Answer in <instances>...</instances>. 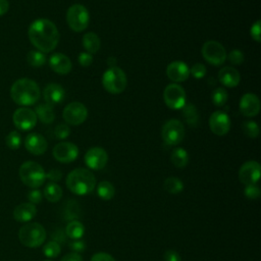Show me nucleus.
Returning <instances> with one entry per match:
<instances>
[{
    "label": "nucleus",
    "mask_w": 261,
    "mask_h": 261,
    "mask_svg": "<svg viewBox=\"0 0 261 261\" xmlns=\"http://www.w3.org/2000/svg\"><path fill=\"white\" fill-rule=\"evenodd\" d=\"M28 34L31 43L43 53L54 50L59 42V32L56 25L47 18L34 20L29 28Z\"/></svg>",
    "instance_id": "obj_1"
},
{
    "label": "nucleus",
    "mask_w": 261,
    "mask_h": 261,
    "mask_svg": "<svg viewBox=\"0 0 261 261\" xmlns=\"http://www.w3.org/2000/svg\"><path fill=\"white\" fill-rule=\"evenodd\" d=\"M40 88L36 82L30 79H19L10 88L12 100L22 106L35 104L40 99Z\"/></svg>",
    "instance_id": "obj_2"
},
{
    "label": "nucleus",
    "mask_w": 261,
    "mask_h": 261,
    "mask_svg": "<svg viewBox=\"0 0 261 261\" xmlns=\"http://www.w3.org/2000/svg\"><path fill=\"white\" fill-rule=\"evenodd\" d=\"M66 186L71 193L84 196L93 192L96 187V177L89 169L75 168L67 174Z\"/></svg>",
    "instance_id": "obj_3"
},
{
    "label": "nucleus",
    "mask_w": 261,
    "mask_h": 261,
    "mask_svg": "<svg viewBox=\"0 0 261 261\" xmlns=\"http://www.w3.org/2000/svg\"><path fill=\"white\" fill-rule=\"evenodd\" d=\"M18 174L20 180L31 189L41 187L46 179V173L43 167L35 161L23 162L19 167Z\"/></svg>",
    "instance_id": "obj_4"
},
{
    "label": "nucleus",
    "mask_w": 261,
    "mask_h": 261,
    "mask_svg": "<svg viewBox=\"0 0 261 261\" xmlns=\"http://www.w3.org/2000/svg\"><path fill=\"white\" fill-rule=\"evenodd\" d=\"M18 239L23 246L37 248L45 242L46 230L38 222H28L18 230Z\"/></svg>",
    "instance_id": "obj_5"
},
{
    "label": "nucleus",
    "mask_w": 261,
    "mask_h": 261,
    "mask_svg": "<svg viewBox=\"0 0 261 261\" xmlns=\"http://www.w3.org/2000/svg\"><path fill=\"white\" fill-rule=\"evenodd\" d=\"M126 83L127 80L124 71L117 66L108 67L102 75V85L110 94L117 95L122 93L126 87Z\"/></svg>",
    "instance_id": "obj_6"
},
{
    "label": "nucleus",
    "mask_w": 261,
    "mask_h": 261,
    "mask_svg": "<svg viewBox=\"0 0 261 261\" xmlns=\"http://www.w3.org/2000/svg\"><path fill=\"white\" fill-rule=\"evenodd\" d=\"M66 21L69 28L74 32H82L86 30L90 22L88 9L82 4L71 5L66 12Z\"/></svg>",
    "instance_id": "obj_7"
},
{
    "label": "nucleus",
    "mask_w": 261,
    "mask_h": 261,
    "mask_svg": "<svg viewBox=\"0 0 261 261\" xmlns=\"http://www.w3.org/2000/svg\"><path fill=\"white\" fill-rule=\"evenodd\" d=\"M204 59L215 66H219L224 63L227 55L224 47L217 41H207L203 44L201 49Z\"/></svg>",
    "instance_id": "obj_8"
},
{
    "label": "nucleus",
    "mask_w": 261,
    "mask_h": 261,
    "mask_svg": "<svg viewBox=\"0 0 261 261\" xmlns=\"http://www.w3.org/2000/svg\"><path fill=\"white\" fill-rule=\"evenodd\" d=\"M161 137L167 145H178L185 138V126L178 119L167 120L161 129Z\"/></svg>",
    "instance_id": "obj_9"
},
{
    "label": "nucleus",
    "mask_w": 261,
    "mask_h": 261,
    "mask_svg": "<svg viewBox=\"0 0 261 261\" xmlns=\"http://www.w3.org/2000/svg\"><path fill=\"white\" fill-rule=\"evenodd\" d=\"M163 99L170 109H181L187 103L186 91L178 84H169L163 91Z\"/></svg>",
    "instance_id": "obj_10"
},
{
    "label": "nucleus",
    "mask_w": 261,
    "mask_h": 261,
    "mask_svg": "<svg viewBox=\"0 0 261 261\" xmlns=\"http://www.w3.org/2000/svg\"><path fill=\"white\" fill-rule=\"evenodd\" d=\"M62 117L67 124L79 125L88 117V109L81 102H71L67 104L62 112Z\"/></svg>",
    "instance_id": "obj_11"
},
{
    "label": "nucleus",
    "mask_w": 261,
    "mask_h": 261,
    "mask_svg": "<svg viewBox=\"0 0 261 261\" xmlns=\"http://www.w3.org/2000/svg\"><path fill=\"white\" fill-rule=\"evenodd\" d=\"M37 115L34 110L30 108H18L14 111L12 120L14 125L20 130H30L37 123Z\"/></svg>",
    "instance_id": "obj_12"
},
{
    "label": "nucleus",
    "mask_w": 261,
    "mask_h": 261,
    "mask_svg": "<svg viewBox=\"0 0 261 261\" xmlns=\"http://www.w3.org/2000/svg\"><path fill=\"white\" fill-rule=\"evenodd\" d=\"M53 157L61 163H70L79 156L76 145L70 142H60L53 148Z\"/></svg>",
    "instance_id": "obj_13"
},
{
    "label": "nucleus",
    "mask_w": 261,
    "mask_h": 261,
    "mask_svg": "<svg viewBox=\"0 0 261 261\" xmlns=\"http://www.w3.org/2000/svg\"><path fill=\"white\" fill-rule=\"evenodd\" d=\"M108 161L107 152L101 147H93L85 154L86 165L94 170H100L105 167Z\"/></svg>",
    "instance_id": "obj_14"
},
{
    "label": "nucleus",
    "mask_w": 261,
    "mask_h": 261,
    "mask_svg": "<svg viewBox=\"0 0 261 261\" xmlns=\"http://www.w3.org/2000/svg\"><path fill=\"white\" fill-rule=\"evenodd\" d=\"M209 128L216 136H224L230 128L228 115L220 110L213 112L209 117Z\"/></svg>",
    "instance_id": "obj_15"
},
{
    "label": "nucleus",
    "mask_w": 261,
    "mask_h": 261,
    "mask_svg": "<svg viewBox=\"0 0 261 261\" xmlns=\"http://www.w3.org/2000/svg\"><path fill=\"white\" fill-rule=\"evenodd\" d=\"M239 178L246 186L256 185L260 178V164L254 160L245 162L240 168Z\"/></svg>",
    "instance_id": "obj_16"
},
{
    "label": "nucleus",
    "mask_w": 261,
    "mask_h": 261,
    "mask_svg": "<svg viewBox=\"0 0 261 261\" xmlns=\"http://www.w3.org/2000/svg\"><path fill=\"white\" fill-rule=\"evenodd\" d=\"M166 74L169 80L174 83H181L188 80L190 75V68L187 63L180 60L170 62L166 67Z\"/></svg>",
    "instance_id": "obj_17"
},
{
    "label": "nucleus",
    "mask_w": 261,
    "mask_h": 261,
    "mask_svg": "<svg viewBox=\"0 0 261 261\" xmlns=\"http://www.w3.org/2000/svg\"><path fill=\"white\" fill-rule=\"evenodd\" d=\"M240 110L243 115L253 117L260 111L259 98L253 93H247L242 96L240 100Z\"/></svg>",
    "instance_id": "obj_18"
},
{
    "label": "nucleus",
    "mask_w": 261,
    "mask_h": 261,
    "mask_svg": "<svg viewBox=\"0 0 261 261\" xmlns=\"http://www.w3.org/2000/svg\"><path fill=\"white\" fill-rule=\"evenodd\" d=\"M25 149L33 155H42L46 152L48 144L46 139L37 133H33L27 136L24 140Z\"/></svg>",
    "instance_id": "obj_19"
},
{
    "label": "nucleus",
    "mask_w": 261,
    "mask_h": 261,
    "mask_svg": "<svg viewBox=\"0 0 261 261\" xmlns=\"http://www.w3.org/2000/svg\"><path fill=\"white\" fill-rule=\"evenodd\" d=\"M49 65L51 69L59 74H66L71 70L70 59L62 53H54L49 58Z\"/></svg>",
    "instance_id": "obj_20"
},
{
    "label": "nucleus",
    "mask_w": 261,
    "mask_h": 261,
    "mask_svg": "<svg viewBox=\"0 0 261 261\" xmlns=\"http://www.w3.org/2000/svg\"><path fill=\"white\" fill-rule=\"evenodd\" d=\"M43 96L47 104H59L65 98V91L58 84H49L45 87L43 91Z\"/></svg>",
    "instance_id": "obj_21"
},
{
    "label": "nucleus",
    "mask_w": 261,
    "mask_h": 261,
    "mask_svg": "<svg viewBox=\"0 0 261 261\" xmlns=\"http://www.w3.org/2000/svg\"><path fill=\"white\" fill-rule=\"evenodd\" d=\"M37 214V208L32 203H21L13 210V218L17 222H29Z\"/></svg>",
    "instance_id": "obj_22"
},
{
    "label": "nucleus",
    "mask_w": 261,
    "mask_h": 261,
    "mask_svg": "<svg viewBox=\"0 0 261 261\" xmlns=\"http://www.w3.org/2000/svg\"><path fill=\"white\" fill-rule=\"evenodd\" d=\"M218 80L223 86L227 88H234L240 83V73L236 68L225 66L218 71Z\"/></svg>",
    "instance_id": "obj_23"
},
{
    "label": "nucleus",
    "mask_w": 261,
    "mask_h": 261,
    "mask_svg": "<svg viewBox=\"0 0 261 261\" xmlns=\"http://www.w3.org/2000/svg\"><path fill=\"white\" fill-rule=\"evenodd\" d=\"M182 116L186 122L193 127H197L200 123V115L196 106L192 103H186L182 107Z\"/></svg>",
    "instance_id": "obj_24"
},
{
    "label": "nucleus",
    "mask_w": 261,
    "mask_h": 261,
    "mask_svg": "<svg viewBox=\"0 0 261 261\" xmlns=\"http://www.w3.org/2000/svg\"><path fill=\"white\" fill-rule=\"evenodd\" d=\"M35 113L37 115V118H39L43 123H46V124L52 123L55 118L52 105H49L47 103L39 104L35 109Z\"/></svg>",
    "instance_id": "obj_25"
},
{
    "label": "nucleus",
    "mask_w": 261,
    "mask_h": 261,
    "mask_svg": "<svg viewBox=\"0 0 261 261\" xmlns=\"http://www.w3.org/2000/svg\"><path fill=\"white\" fill-rule=\"evenodd\" d=\"M82 43H83L84 48L90 54L96 53L100 49V45H101L98 35L93 32H89V33L85 34L83 37Z\"/></svg>",
    "instance_id": "obj_26"
},
{
    "label": "nucleus",
    "mask_w": 261,
    "mask_h": 261,
    "mask_svg": "<svg viewBox=\"0 0 261 261\" xmlns=\"http://www.w3.org/2000/svg\"><path fill=\"white\" fill-rule=\"evenodd\" d=\"M171 163L177 168H184L189 163V154L184 148H175L170 155Z\"/></svg>",
    "instance_id": "obj_27"
},
{
    "label": "nucleus",
    "mask_w": 261,
    "mask_h": 261,
    "mask_svg": "<svg viewBox=\"0 0 261 261\" xmlns=\"http://www.w3.org/2000/svg\"><path fill=\"white\" fill-rule=\"evenodd\" d=\"M44 196L49 202H58L62 197V189L56 182L51 181L46 185L44 189Z\"/></svg>",
    "instance_id": "obj_28"
},
{
    "label": "nucleus",
    "mask_w": 261,
    "mask_h": 261,
    "mask_svg": "<svg viewBox=\"0 0 261 261\" xmlns=\"http://www.w3.org/2000/svg\"><path fill=\"white\" fill-rule=\"evenodd\" d=\"M65 232L69 239L80 240L84 236V232H85L84 224L77 220H72L66 225Z\"/></svg>",
    "instance_id": "obj_29"
},
{
    "label": "nucleus",
    "mask_w": 261,
    "mask_h": 261,
    "mask_svg": "<svg viewBox=\"0 0 261 261\" xmlns=\"http://www.w3.org/2000/svg\"><path fill=\"white\" fill-rule=\"evenodd\" d=\"M163 188L166 192L169 194H178L184 190V184L182 181L175 176H169L167 177L163 182Z\"/></svg>",
    "instance_id": "obj_30"
},
{
    "label": "nucleus",
    "mask_w": 261,
    "mask_h": 261,
    "mask_svg": "<svg viewBox=\"0 0 261 261\" xmlns=\"http://www.w3.org/2000/svg\"><path fill=\"white\" fill-rule=\"evenodd\" d=\"M97 194L103 200H110L114 197L115 189L111 182L107 180H103L98 184Z\"/></svg>",
    "instance_id": "obj_31"
},
{
    "label": "nucleus",
    "mask_w": 261,
    "mask_h": 261,
    "mask_svg": "<svg viewBox=\"0 0 261 261\" xmlns=\"http://www.w3.org/2000/svg\"><path fill=\"white\" fill-rule=\"evenodd\" d=\"M28 63L33 67H40L46 62V55L39 50H32L27 55Z\"/></svg>",
    "instance_id": "obj_32"
},
{
    "label": "nucleus",
    "mask_w": 261,
    "mask_h": 261,
    "mask_svg": "<svg viewBox=\"0 0 261 261\" xmlns=\"http://www.w3.org/2000/svg\"><path fill=\"white\" fill-rule=\"evenodd\" d=\"M6 145L11 150H17L21 145V136L18 132L12 130L5 138Z\"/></svg>",
    "instance_id": "obj_33"
},
{
    "label": "nucleus",
    "mask_w": 261,
    "mask_h": 261,
    "mask_svg": "<svg viewBox=\"0 0 261 261\" xmlns=\"http://www.w3.org/2000/svg\"><path fill=\"white\" fill-rule=\"evenodd\" d=\"M211 99L214 105L223 106L227 101V92L223 88H216L211 95Z\"/></svg>",
    "instance_id": "obj_34"
},
{
    "label": "nucleus",
    "mask_w": 261,
    "mask_h": 261,
    "mask_svg": "<svg viewBox=\"0 0 261 261\" xmlns=\"http://www.w3.org/2000/svg\"><path fill=\"white\" fill-rule=\"evenodd\" d=\"M60 245L55 241H50L43 247V253L48 258H55L60 254Z\"/></svg>",
    "instance_id": "obj_35"
},
{
    "label": "nucleus",
    "mask_w": 261,
    "mask_h": 261,
    "mask_svg": "<svg viewBox=\"0 0 261 261\" xmlns=\"http://www.w3.org/2000/svg\"><path fill=\"white\" fill-rule=\"evenodd\" d=\"M242 128L244 134L249 138H257L259 136V126L255 121L249 120L242 124Z\"/></svg>",
    "instance_id": "obj_36"
},
{
    "label": "nucleus",
    "mask_w": 261,
    "mask_h": 261,
    "mask_svg": "<svg viewBox=\"0 0 261 261\" xmlns=\"http://www.w3.org/2000/svg\"><path fill=\"white\" fill-rule=\"evenodd\" d=\"M70 134V128L67 124L65 123H60L58 124L55 129H54V135L57 139L59 140H63V139H66Z\"/></svg>",
    "instance_id": "obj_37"
},
{
    "label": "nucleus",
    "mask_w": 261,
    "mask_h": 261,
    "mask_svg": "<svg viewBox=\"0 0 261 261\" xmlns=\"http://www.w3.org/2000/svg\"><path fill=\"white\" fill-rule=\"evenodd\" d=\"M228 60L234 65H240L244 62V54L241 50L234 49L228 53Z\"/></svg>",
    "instance_id": "obj_38"
},
{
    "label": "nucleus",
    "mask_w": 261,
    "mask_h": 261,
    "mask_svg": "<svg viewBox=\"0 0 261 261\" xmlns=\"http://www.w3.org/2000/svg\"><path fill=\"white\" fill-rule=\"evenodd\" d=\"M190 73L195 77V79H202L205 76L206 74V67L204 64L202 63H196L192 66V68H190Z\"/></svg>",
    "instance_id": "obj_39"
},
{
    "label": "nucleus",
    "mask_w": 261,
    "mask_h": 261,
    "mask_svg": "<svg viewBox=\"0 0 261 261\" xmlns=\"http://www.w3.org/2000/svg\"><path fill=\"white\" fill-rule=\"evenodd\" d=\"M244 194L248 199H257L260 196V189L257 185H248L244 190Z\"/></svg>",
    "instance_id": "obj_40"
},
{
    "label": "nucleus",
    "mask_w": 261,
    "mask_h": 261,
    "mask_svg": "<svg viewBox=\"0 0 261 261\" xmlns=\"http://www.w3.org/2000/svg\"><path fill=\"white\" fill-rule=\"evenodd\" d=\"M250 34H251L252 39L255 40L256 42L259 43L261 41V37H260V34H261V21L259 19L252 24L251 30H250Z\"/></svg>",
    "instance_id": "obj_41"
},
{
    "label": "nucleus",
    "mask_w": 261,
    "mask_h": 261,
    "mask_svg": "<svg viewBox=\"0 0 261 261\" xmlns=\"http://www.w3.org/2000/svg\"><path fill=\"white\" fill-rule=\"evenodd\" d=\"M77 61L79 63L84 66V67H87L89 65L92 64L93 62V56L92 54L88 53V52H81L79 54V57H77Z\"/></svg>",
    "instance_id": "obj_42"
},
{
    "label": "nucleus",
    "mask_w": 261,
    "mask_h": 261,
    "mask_svg": "<svg viewBox=\"0 0 261 261\" xmlns=\"http://www.w3.org/2000/svg\"><path fill=\"white\" fill-rule=\"evenodd\" d=\"M42 198H43L42 193L38 189H33L28 194V199H29L30 203H32L34 205L39 204L42 201Z\"/></svg>",
    "instance_id": "obj_43"
},
{
    "label": "nucleus",
    "mask_w": 261,
    "mask_h": 261,
    "mask_svg": "<svg viewBox=\"0 0 261 261\" xmlns=\"http://www.w3.org/2000/svg\"><path fill=\"white\" fill-rule=\"evenodd\" d=\"M61 177H62V172L59 169H51L46 173V178H48L52 182L59 181Z\"/></svg>",
    "instance_id": "obj_44"
},
{
    "label": "nucleus",
    "mask_w": 261,
    "mask_h": 261,
    "mask_svg": "<svg viewBox=\"0 0 261 261\" xmlns=\"http://www.w3.org/2000/svg\"><path fill=\"white\" fill-rule=\"evenodd\" d=\"M164 260L165 261H181V258L176 251L168 250L164 253Z\"/></svg>",
    "instance_id": "obj_45"
},
{
    "label": "nucleus",
    "mask_w": 261,
    "mask_h": 261,
    "mask_svg": "<svg viewBox=\"0 0 261 261\" xmlns=\"http://www.w3.org/2000/svg\"><path fill=\"white\" fill-rule=\"evenodd\" d=\"M91 261H115L114 258L112 256H110L109 254L107 253H104V252H100V253H96Z\"/></svg>",
    "instance_id": "obj_46"
},
{
    "label": "nucleus",
    "mask_w": 261,
    "mask_h": 261,
    "mask_svg": "<svg viewBox=\"0 0 261 261\" xmlns=\"http://www.w3.org/2000/svg\"><path fill=\"white\" fill-rule=\"evenodd\" d=\"M69 248L71 250H73L74 252H82L85 250L86 244H85V242H83L81 240H74L72 243L69 244Z\"/></svg>",
    "instance_id": "obj_47"
},
{
    "label": "nucleus",
    "mask_w": 261,
    "mask_h": 261,
    "mask_svg": "<svg viewBox=\"0 0 261 261\" xmlns=\"http://www.w3.org/2000/svg\"><path fill=\"white\" fill-rule=\"evenodd\" d=\"M61 261H83L82 256L76 252H71L66 255H64L61 259Z\"/></svg>",
    "instance_id": "obj_48"
},
{
    "label": "nucleus",
    "mask_w": 261,
    "mask_h": 261,
    "mask_svg": "<svg viewBox=\"0 0 261 261\" xmlns=\"http://www.w3.org/2000/svg\"><path fill=\"white\" fill-rule=\"evenodd\" d=\"M9 9V3L7 0H0V16L5 14Z\"/></svg>",
    "instance_id": "obj_49"
},
{
    "label": "nucleus",
    "mask_w": 261,
    "mask_h": 261,
    "mask_svg": "<svg viewBox=\"0 0 261 261\" xmlns=\"http://www.w3.org/2000/svg\"><path fill=\"white\" fill-rule=\"evenodd\" d=\"M107 64L109 67H113V66H116V58L115 57H109L107 59Z\"/></svg>",
    "instance_id": "obj_50"
},
{
    "label": "nucleus",
    "mask_w": 261,
    "mask_h": 261,
    "mask_svg": "<svg viewBox=\"0 0 261 261\" xmlns=\"http://www.w3.org/2000/svg\"><path fill=\"white\" fill-rule=\"evenodd\" d=\"M44 261H51V260H44Z\"/></svg>",
    "instance_id": "obj_51"
}]
</instances>
